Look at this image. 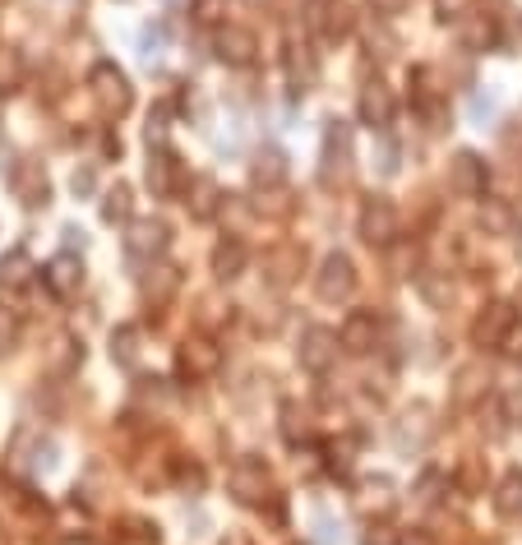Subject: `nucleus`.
<instances>
[{
	"instance_id": "nucleus-1",
	"label": "nucleus",
	"mask_w": 522,
	"mask_h": 545,
	"mask_svg": "<svg viewBox=\"0 0 522 545\" xmlns=\"http://www.w3.org/2000/svg\"><path fill=\"white\" fill-rule=\"evenodd\" d=\"M88 93H93V102H98L107 121H116V116H125L134 107V88L125 79V70H116V61H98L88 70Z\"/></svg>"
},
{
	"instance_id": "nucleus-2",
	"label": "nucleus",
	"mask_w": 522,
	"mask_h": 545,
	"mask_svg": "<svg viewBox=\"0 0 522 545\" xmlns=\"http://www.w3.org/2000/svg\"><path fill=\"white\" fill-rule=\"evenodd\" d=\"M356 231L370 250H389L393 241L402 236V218H398V204L384 199V194H370L361 204V218H356Z\"/></svg>"
},
{
	"instance_id": "nucleus-3",
	"label": "nucleus",
	"mask_w": 522,
	"mask_h": 545,
	"mask_svg": "<svg viewBox=\"0 0 522 545\" xmlns=\"http://www.w3.org/2000/svg\"><path fill=\"white\" fill-rule=\"evenodd\" d=\"M305 28L324 47H338L342 37H352V10H347V0H305Z\"/></svg>"
},
{
	"instance_id": "nucleus-4",
	"label": "nucleus",
	"mask_w": 522,
	"mask_h": 545,
	"mask_svg": "<svg viewBox=\"0 0 522 545\" xmlns=\"http://www.w3.org/2000/svg\"><path fill=\"white\" fill-rule=\"evenodd\" d=\"M176 370H181V379H190V384H204V379H213L222 370V347L213 338H204V333H190V338L176 347Z\"/></svg>"
},
{
	"instance_id": "nucleus-5",
	"label": "nucleus",
	"mask_w": 522,
	"mask_h": 545,
	"mask_svg": "<svg viewBox=\"0 0 522 545\" xmlns=\"http://www.w3.org/2000/svg\"><path fill=\"white\" fill-rule=\"evenodd\" d=\"M319 176H324V185H342L352 176V125L347 121H328L324 153H319Z\"/></svg>"
},
{
	"instance_id": "nucleus-6",
	"label": "nucleus",
	"mask_w": 522,
	"mask_h": 545,
	"mask_svg": "<svg viewBox=\"0 0 522 545\" xmlns=\"http://www.w3.org/2000/svg\"><path fill=\"white\" fill-rule=\"evenodd\" d=\"M167 245H171V227L162 218H130L125 222V255L130 259L153 264V259L167 255Z\"/></svg>"
},
{
	"instance_id": "nucleus-7",
	"label": "nucleus",
	"mask_w": 522,
	"mask_h": 545,
	"mask_svg": "<svg viewBox=\"0 0 522 545\" xmlns=\"http://www.w3.org/2000/svg\"><path fill=\"white\" fill-rule=\"evenodd\" d=\"M315 296L328 305H342V301H352L356 296V264L342 250H333V255L319 264L315 273Z\"/></svg>"
},
{
	"instance_id": "nucleus-8",
	"label": "nucleus",
	"mask_w": 522,
	"mask_h": 545,
	"mask_svg": "<svg viewBox=\"0 0 522 545\" xmlns=\"http://www.w3.org/2000/svg\"><path fill=\"white\" fill-rule=\"evenodd\" d=\"M449 190L458 194V199H486V190H490L486 158H481V153H472V148L453 153V158H449Z\"/></svg>"
},
{
	"instance_id": "nucleus-9",
	"label": "nucleus",
	"mask_w": 522,
	"mask_h": 545,
	"mask_svg": "<svg viewBox=\"0 0 522 545\" xmlns=\"http://www.w3.org/2000/svg\"><path fill=\"white\" fill-rule=\"evenodd\" d=\"M148 190L158 194V199H176V194H185L190 190V181L195 176H185V162L171 153V148H153L148 153Z\"/></svg>"
},
{
	"instance_id": "nucleus-10",
	"label": "nucleus",
	"mask_w": 522,
	"mask_h": 545,
	"mask_svg": "<svg viewBox=\"0 0 522 545\" xmlns=\"http://www.w3.org/2000/svg\"><path fill=\"white\" fill-rule=\"evenodd\" d=\"M338 352H342V338L333 333V328H324V324L305 328L301 347H296V356H301V370H310V375H328V370L338 365Z\"/></svg>"
},
{
	"instance_id": "nucleus-11",
	"label": "nucleus",
	"mask_w": 522,
	"mask_h": 545,
	"mask_svg": "<svg viewBox=\"0 0 522 545\" xmlns=\"http://www.w3.org/2000/svg\"><path fill=\"white\" fill-rule=\"evenodd\" d=\"M10 190H14V199L24 208H47V199H51V181H47V171H42V162H33V158H19L10 167Z\"/></svg>"
},
{
	"instance_id": "nucleus-12",
	"label": "nucleus",
	"mask_w": 522,
	"mask_h": 545,
	"mask_svg": "<svg viewBox=\"0 0 522 545\" xmlns=\"http://www.w3.org/2000/svg\"><path fill=\"white\" fill-rule=\"evenodd\" d=\"M231 495L241 499V504H264L268 495H273V476H268V467L259 458H241L236 467H231L227 476Z\"/></svg>"
},
{
	"instance_id": "nucleus-13",
	"label": "nucleus",
	"mask_w": 522,
	"mask_h": 545,
	"mask_svg": "<svg viewBox=\"0 0 522 545\" xmlns=\"http://www.w3.org/2000/svg\"><path fill=\"white\" fill-rule=\"evenodd\" d=\"M213 51H218V61L231 65V70H245V65H255L259 56V37L241 24H222L218 37H213Z\"/></svg>"
},
{
	"instance_id": "nucleus-14",
	"label": "nucleus",
	"mask_w": 522,
	"mask_h": 545,
	"mask_svg": "<svg viewBox=\"0 0 522 545\" xmlns=\"http://www.w3.org/2000/svg\"><path fill=\"white\" fill-rule=\"evenodd\" d=\"M356 111H361V125H370V130L384 134L393 125V111H398L393 88L384 84V79H370V84L361 88V97H356Z\"/></svg>"
},
{
	"instance_id": "nucleus-15",
	"label": "nucleus",
	"mask_w": 522,
	"mask_h": 545,
	"mask_svg": "<svg viewBox=\"0 0 522 545\" xmlns=\"http://www.w3.org/2000/svg\"><path fill=\"white\" fill-rule=\"evenodd\" d=\"M379 333H384V324H379L375 310H352V315H347V324L338 328L342 352H352V356L375 352V347H379Z\"/></svg>"
},
{
	"instance_id": "nucleus-16",
	"label": "nucleus",
	"mask_w": 522,
	"mask_h": 545,
	"mask_svg": "<svg viewBox=\"0 0 522 545\" xmlns=\"http://www.w3.org/2000/svg\"><path fill=\"white\" fill-rule=\"evenodd\" d=\"M42 278H47L56 301H70V296H79V287H84V259L65 250V255H56L47 268H42Z\"/></svg>"
},
{
	"instance_id": "nucleus-17",
	"label": "nucleus",
	"mask_w": 522,
	"mask_h": 545,
	"mask_svg": "<svg viewBox=\"0 0 522 545\" xmlns=\"http://www.w3.org/2000/svg\"><path fill=\"white\" fill-rule=\"evenodd\" d=\"M301 268H305V250L301 245H273L264 255V278L268 287H292L296 278H301Z\"/></svg>"
},
{
	"instance_id": "nucleus-18",
	"label": "nucleus",
	"mask_w": 522,
	"mask_h": 545,
	"mask_svg": "<svg viewBox=\"0 0 522 545\" xmlns=\"http://www.w3.org/2000/svg\"><path fill=\"white\" fill-rule=\"evenodd\" d=\"M509 328H513V305L490 301L486 310L476 315V324H472V342H476V347H499Z\"/></svg>"
},
{
	"instance_id": "nucleus-19",
	"label": "nucleus",
	"mask_w": 522,
	"mask_h": 545,
	"mask_svg": "<svg viewBox=\"0 0 522 545\" xmlns=\"http://www.w3.org/2000/svg\"><path fill=\"white\" fill-rule=\"evenodd\" d=\"M435 435V421H430V407H412V412L398 421V449L402 453H421Z\"/></svg>"
},
{
	"instance_id": "nucleus-20",
	"label": "nucleus",
	"mask_w": 522,
	"mask_h": 545,
	"mask_svg": "<svg viewBox=\"0 0 522 545\" xmlns=\"http://www.w3.org/2000/svg\"><path fill=\"white\" fill-rule=\"evenodd\" d=\"M486 388H490V370L481 361L472 365H458V375H453V402L458 407H472V402L486 398Z\"/></svg>"
},
{
	"instance_id": "nucleus-21",
	"label": "nucleus",
	"mask_w": 522,
	"mask_h": 545,
	"mask_svg": "<svg viewBox=\"0 0 522 545\" xmlns=\"http://www.w3.org/2000/svg\"><path fill=\"white\" fill-rule=\"evenodd\" d=\"M190 199H185V204H190V213H195L199 222H208V218H218V208H227V194L218 190V181H213V176H195V181H190Z\"/></svg>"
},
{
	"instance_id": "nucleus-22",
	"label": "nucleus",
	"mask_w": 522,
	"mask_h": 545,
	"mask_svg": "<svg viewBox=\"0 0 522 545\" xmlns=\"http://www.w3.org/2000/svg\"><path fill=\"white\" fill-rule=\"evenodd\" d=\"M139 287H144V296L153 305H167L171 296L181 291V268H176V264H148V273H144Z\"/></svg>"
},
{
	"instance_id": "nucleus-23",
	"label": "nucleus",
	"mask_w": 522,
	"mask_h": 545,
	"mask_svg": "<svg viewBox=\"0 0 522 545\" xmlns=\"http://www.w3.org/2000/svg\"><path fill=\"white\" fill-rule=\"evenodd\" d=\"M250 181H255L259 190L282 185L287 181V153H282V148H259L255 162H250Z\"/></svg>"
},
{
	"instance_id": "nucleus-24",
	"label": "nucleus",
	"mask_w": 522,
	"mask_h": 545,
	"mask_svg": "<svg viewBox=\"0 0 522 545\" xmlns=\"http://www.w3.org/2000/svg\"><path fill=\"white\" fill-rule=\"evenodd\" d=\"M245 264H250V250H245V241L241 236H227V241L213 250V273H218L222 282H231V278H241L245 273Z\"/></svg>"
},
{
	"instance_id": "nucleus-25",
	"label": "nucleus",
	"mask_w": 522,
	"mask_h": 545,
	"mask_svg": "<svg viewBox=\"0 0 522 545\" xmlns=\"http://www.w3.org/2000/svg\"><path fill=\"white\" fill-rule=\"evenodd\" d=\"M458 37H462V47L467 51H486V47H495V24H490L486 14L467 10L458 19Z\"/></svg>"
},
{
	"instance_id": "nucleus-26",
	"label": "nucleus",
	"mask_w": 522,
	"mask_h": 545,
	"mask_svg": "<svg viewBox=\"0 0 522 545\" xmlns=\"http://www.w3.org/2000/svg\"><path fill=\"white\" fill-rule=\"evenodd\" d=\"M111 361L125 365V370L139 365V324H121L111 333Z\"/></svg>"
},
{
	"instance_id": "nucleus-27",
	"label": "nucleus",
	"mask_w": 522,
	"mask_h": 545,
	"mask_svg": "<svg viewBox=\"0 0 522 545\" xmlns=\"http://www.w3.org/2000/svg\"><path fill=\"white\" fill-rule=\"evenodd\" d=\"M28 282H33V259H28L24 250H10V255L0 259V287L19 291V287H28Z\"/></svg>"
},
{
	"instance_id": "nucleus-28",
	"label": "nucleus",
	"mask_w": 522,
	"mask_h": 545,
	"mask_svg": "<svg viewBox=\"0 0 522 545\" xmlns=\"http://www.w3.org/2000/svg\"><path fill=\"white\" fill-rule=\"evenodd\" d=\"M495 513H499V518H518V513H522V472H509L504 481H499Z\"/></svg>"
},
{
	"instance_id": "nucleus-29",
	"label": "nucleus",
	"mask_w": 522,
	"mask_h": 545,
	"mask_svg": "<svg viewBox=\"0 0 522 545\" xmlns=\"http://www.w3.org/2000/svg\"><path fill=\"white\" fill-rule=\"evenodd\" d=\"M130 185H111L107 194H102V222H130Z\"/></svg>"
},
{
	"instance_id": "nucleus-30",
	"label": "nucleus",
	"mask_w": 522,
	"mask_h": 545,
	"mask_svg": "<svg viewBox=\"0 0 522 545\" xmlns=\"http://www.w3.org/2000/svg\"><path fill=\"white\" fill-rule=\"evenodd\" d=\"M282 435L292 439V444H301V439H310V416L296 407V402H287L282 407Z\"/></svg>"
},
{
	"instance_id": "nucleus-31",
	"label": "nucleus",
	"mask_w": 522,
	"mask_h": 545,
	"mask_svg": "<svg viewBox=\"0 0 522 545\" xmlns=\"http://www.w3.org/2000/svg\"><path fill=\"white\" fill-rule=\"evenodd\" d=\"M190 14H195V24L213 28V24H222V14H227V0H190Z\"/></svg>"
},
{
	"instance_id": "nucleus-32",
	"label": "nucleus",
	"mask_w": 522,
	"mask_h": 545,
	"mask_svg": "<svg viewBox=\"0 0 522 545\" xmlns=\"http://www.w3.org/2000/svg\"><path fill=\"white\" fill-rule=\"evenodd\" d=\"M162 47H167V33H162V24H148L144 33H139V56H144V61H158Z\"/></svg>"
},
{
	"instance_id": "nucleus-33",
	"label": "nucleus",
	"mask_w": 522,
	"mask_h": 545,
	"mask_svg": "<svg viewBox=\"0 0 522 545\" xmlns=\"http://www.w3.org/2000/svg\"><path fill=\"white\" fill-rule=\"evenodd\" d=\"M416 287H421V296L435 305V310H439V305H449V287H444L435 273H421V278H416Z\"/></svg>"
},
{
	"instance_id": "nucleus-34",
	"label": "nucleus",
	"mask_w": 522,
	"mask_h": 545,
	"mask_svg": "<svg viewBox=\"0 0 522 545\" xmlns=\"http://www.w3.org/2000/svg\"><path fill=\"white\" fill-rule=\"evenodd\" d=\"M176 481H181V490H204V467L199 462H176Z\"/></svg>"
},
{
	"instance_id": "nucleus-35",
	"label": "nucleus",
	"mask_w": 522,
	"mask_h": 545,
	"mask_svg": "<svg viewBox=\"0 0 522 545\" xmlns=\"http://www.w3.org/2000/svg\"><path fill=\"white\" fill-rule=\"evenodd\" d=\"M481 222H486V227H495V231H513V213L504 204H486Z\"/></svg>"
},
{
	"instance_id": "nucleus-36",
	"label": "nucleus",
	"mask_w": 522,
	"mask_h": 545,
	"mask_svg": "<svg viewBox=\"0 0 522 545\" xmlns=\"http://www.w3.org/2000/svg\"><path fill=\"white\" fill-rule=\"evenodd\" d=\"M499 352L509 356V361H522V328L513 324L509 333H504V342H499Z\"/></svg>"
},
{
	"instance_id": "nucleus-37",
	"label": "nucleus",
	"mask_w": 522,
	"mask_h": 545,
	"mask_svg": "<svg viewBox=\"0 0 522 545\" xmlns=\"http://www.w3.org/2000/svg\"><path fill=\"white\" fill-rule=\"evenodd\" d=\"M365 5H370V10H375L379 19H393V14L407 10V0H365Z\"/></svg>"
},
{
	"instance_id": "nucleus-38",
	"label": "nucleus",
	"mask_w": 522,
	"mask_h": 545,
	"mask_svg": "<svg viewBox=\"0 0 522 545\" xmlns=\"http://www.w3.org/2000/svg\"><path fill=\"white\" fill-rule=\"evenodd\" d=\"M467 14V0H439V19H462Z\"/></svg>"
},
{
	"instance_id": "nucleus-39",
	"label": "nucleus",
	"mask_w": 522,
	"mask_h": 545,
	"mask_svg": "<svg viewBox=\"0 0 522 545\" xmlns=\"http://www.w3.org/2000/svg\"><path fill=\"white\" fill-rule=\"evenodd\" d=\"M365 545H398V532H389V527H370Z\"/></svg>"
},
{
	"instance_id": "nucleus-40",
	"label": "nucleus",
	"mask_w": 522,
	"mask_h": 545,
	"mask_svg": "<svg viewBox=\"0 0 522 545\" xmlns=\"http://www.w3.org/2000/svg\"><path fill=\"white\" fill-rule=\"evenodd\" d=\"M70 185H74V194H88V190H93V167H79Z\"/></svg>"
},
{
	"instance_id": "nucleus-41",
	"label": "nucleus",
	"mask_w": 522,
	"mask_h": 545,
	"mask_svg": "<svg viewBox=\"0 0 522 545\" xmlns=\"http://www.w3.org/2000/svg\"><path fill=\"white\" fill-rule=\"evenodd\" d=\"M490 111H495V97H481V93H476V97H472V121H481V116H490Z\"/></svg>"
},
{
	"instance_id": "nucleus-42",
	"label": "nucleus",
	"mask_w": 522,
	"mask_h": 545,
	"mask_svg": "<svg viewBox=\"0 0 522 545\" xmlns=\"http://www.w3.org/2000/svg\"><path fill=\"white\" fill-rule=\"evenodd\" d=\"M14 333H19V328H14V319H10V315H5V319H0V347H10Z\"/></svg>"
},
{
	"instance_id": "nucleus-43",
	"label": "nucleus",
	"mask_w": 522,
	"mask_h": 545,
	"mask_svg": "<svg viewBox=\"0 0 522 545\" xmlns=\"http://www.w3.org/2000/svg\"><path fill=\"white\" fill-rule=\"evenodd\" d=\"M398 545H430V536H421V532H402Z\"/></svg>"
},
{
	"instance_id": "nucleus-44",
	"label": "nucleus",
	"mask_w": 522,
	"mask_h": 545,
	"mask_svg": "<svg viewBox=\"0 0 522 545\" xmlns=\"http://www.w3.org/2000/svg\"><path fill=\"white\" fill-rule=\"evenodd\" d=\"M509 412H513V416H518V425H522V393H518V398H513V402H509Z\"/></svg>"
},
{
	"instance_id": "nucleus-45",
	"label": "nucleus",
	"mask_w": 522,
	"mask_h": 545,
	"mask_svg": "<svg viewBox=\"0 0 522 545\" xmlns=\"http://www.w3.org/2000/svg\"><path fill=\"white\" fill-rule=\"evenodd\" d=\"M222 545H250V541H245L241 532H231V536H227V541H222Z\"/></svg>"
},
{
	"instance_id": "nucleus-46",
	"label": "nucleus",
	"mask_w": 522,
	"mask_h": 545,
	"mask_svg": "<svg viewBox=\"0 0 522 545\" xmlns=\"http://www.w3.org/2000/svg\"><path fill=\"white\" fill-rule=\"evenodd\" d=\"M518 310H522V287H518Z\"/></svg>"
},
{
	"instance_id": "nucleus-47",
	"label": "nucleus",
	"mask_w": 522,
	"mask_h": 545,
	"mask_svg": "<svg viewBox=\"0 0 522 545\" xmlns=\"http://www.w3.org/2000/svg\"><path fill=\"white\" fill-rule=\"evenodd\" d=\"M250 5H268V0H250Z\"/></svg>"
}]
</instances>
